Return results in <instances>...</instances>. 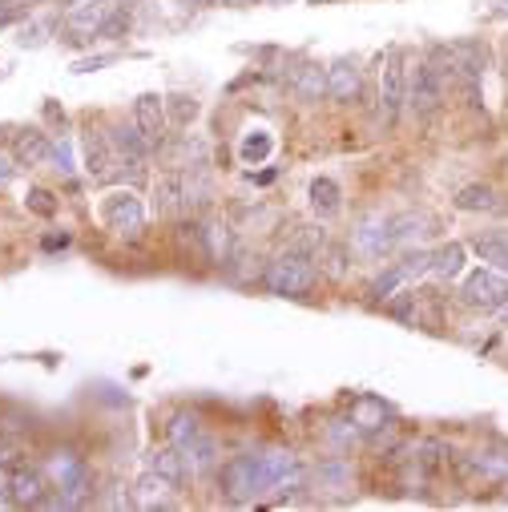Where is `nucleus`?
Segmentation results:
<instances>
[{
	"label": "nucleus",
	"mask_w": 508,
	"mask_h": 512,
	"mask_svg": "<svg viewBox=\"0 0 508 512\" xmlns=\"http://www.w3.org/2000/svg\"><path fill=\"white\" fill-rule=\"evenodd\" d=\"M472 250L480 254L484 263H492L496 271L508 275V230H492V234H476L472 238Z\"/></svg>",
	"instance_id": "18"
},
{
	"label": "nucleus",
	"mask_w": 508,
	"mask_h": 512,
	"mask_svg": "<svg viewBox=\"0 0 508 512\" xmlns=\"http://www.w3.org/2000/svg\"><path fill=\"white\" fill-rule=\"evenodd\" d=\"M408 105V65H404V49H388L384 69H379V113L384 125H396L400 113Z\"/></svg>",
	"instance_id": "4"
},
{
	"label": "nucleus",
	"mask_w": 508,
	"mask_h": 512,
	"mask_svg": "<svg viewBox=\"0 0 508 512\" xmlns=\"http://www.w3.org/2000/svg\"><path fill=\"white\" fill-rule=\"evenodd\" d=\"M166 105H170V121H174V125H190V121L198 117V105H194V97H186V93L170 97Z\"/></svg>",
	"instance_id": "26"
},
{
	"label": "nucleus",
	"mask_w": 508,
	"mask_h": 512,
	"mask_svg": "<svg viewBox=\"0 0 508 512\" xmlns=\"http://www.w3.org/2000/svg\"><path fill=\"white\" fill-rule=\"evenodd\" d=\"M170 488H174L170 480H162L158 472H146L138 484V508H174V500L166 496Z\"/></svg>",
	"instance_id": "21"
},
{
	"label": "nucleus",
	"mask_w": 508,
	"mask_h": 512,
	"mask_svg": "<svg viewBox=\"0 0 508 512\" xmlns=\"http://www.w3.org/2000/svg\"><path fill=\"white\" fill-rule=\"evenodd\" d=\"M150 472H158L162 480H170L174 488L190 476V464H186V456H182V448H174V444H162V448H154L150 452Z\"/></svg>",
	"instance_id": "15"
},
{
	"label": "nucleus",
	"mask_w": 508,
	"mask_h": 512,
	"mask_svg": "<svg viewBox=\"0 0 508 512\" xmlns=\"http://www.w3.org/2000/svg\"><path fill=\"white\" fill-rule=\"evenodd\" d=\"M460 271H464V246H460V242H448V246H436V250H432V271H428V275L456 279Z\"/></svg>",
	"instance_id": "22"
},
{
	"label": "nucleus",
	"mask_w": 508,
	"mask_h": 512,
	"mask_svg": "<svg viewBox=\"0 0 508 512\" xmlns=\"http://www.w3.org/2000/svg\"><path fill=\"white\" fill-rule=\"evenodd\" d=\"M53 5H57V9H65V13H69V9H73V5H81V0H53Z\"/></svg>",
	"instance_id": "35"
},
{
	"label": "nucleus",
	"mask_w": 508,
	"mask_h": 512,
	"mask_svg": "<svg viewBox=\"0 0 508 512\" xmlns=\"http://www.w3.org/2000/svg\"><path fill=\"white\" fill-rule=\"evenodd\" d=\"M271 134H263V130H254V134H246L242 138V146H238V154H242V162H267V154H271Z\"/></svg>",
	"instance_id": "24"
},
{
	"label": "nucleus",
	"mask_w": 508,
	"mask_h": 512,
	"mask_svg": "<svg viewBox=\"0 0 508 512\" xmlns=\"http://www.w3.org/2000/svg\"><path fill=\"white\" fill-rule=\"evenodd\" d=\"M25 206H29L33 214H41V218H53V214H57L53 194H49V190H41V186H33V190L25 194Z\"/></svg>",
	"instance_id": "28"
},
{
	"label": "nucleus",
	"mask_w": 508,
	"mask_h": 512,
	"mask_svg": "<svg viewBox=\"0 0 508 512\" xmlns=\"http://www.w3.org/2000/svg\"><path fill=\"white\" fill-rule=\"evenodd\" d=\"M53 170H61V174H73V154H69V146L61 142V146H53Z\"/></svg>",
	"instance_id": "31"
},
{
	"label": "nucleus",
	"mask_w": 508,
	"mask_h": 512,
	"mask_svg": "<svg viewBox=\"0 0 508 512\" xmlns=\"http://www.w3.org/2000/svg\"><path fill=\"white\" fill-rule=\"evenodd\" d=\"M311 210H315L323 222L343 210V190H339L335 178H315V182H311Z\"/></svg>",
	"instance_id": "17"
},
{
	"label": "nucleus",
	"mask_w": 508,
	"mask_h": 512,
	"mask_svg": "<svg viewBox=\"0 0 508 512\" xmlns=\"http://www.w3.org/2000/svg\"><path fill=\"white\" fill-rule=\"evenodd\" d=\"M166 432H170V444L174 448H190V444H198L206 432H202V424H198V416H186V412H178L170 424H166Z\"/></svg>",
	"instance_id": "23"
},
{
	"label": "nucleus",
	"mask_w": 508,
	"mask_h": 512,
	"mask_svg": "<svg viewBox=\"0 0 508 512\" xmlns=\"http://www.w3.org/2000/svg\"><path fill=\"white\" fill-rule=\"evenodd\" d=\"M81 150H85V170H89V178H93V182H109V178H113V146H109V138L97 134V130H85Z\"/></svg>",
	"instance_id": "12"
},
{
	"label": "nucleus",
	"mask_w": 508,
	"mask_h": 512,
	"mask_svg": "<svg viewBox=\"0 0 508 512\" xmlns=\"http://www.w3.org/2000/svg\"><path fill=\"white\" fill-rule=\"evenodd\" d=\"M45 33H49V29H45L41 21H29V25H21V45H25V49H37V45L45 41Z\"/></svg>",
	"instance_id": "30"
},
{
	"label": "nucleus",
	"mask_w": 508,
	"mask_h": 512,
	"mask_svg": "<svg viewBox=\"0 0 508 512\" xmlns=\"http://www.w3.org/2000/svg\"><path fill=\"white\" fill-rule=\"evenodd\" d=\"M460 299L468 307H480V311H496L500 303H508V279L496 275V271H472L460 287Z\"/></svg>",
	"instance_id": "8"
},
{
	"label": "nucleus",
	"mask_w": 508,
	"mask_h": 512,
	"mask_svg": "<svg viewBox=\"0 0 508 512\" xmlns=\"http://www.w3.org/2000/svg\"><path fill=\"white\" fill-rule=\"evenodd\" d=\"M303 484H307V468L287 448L242 452L218 468V492L230 504H254L267 492H299Z\"/></svg>",
	"instance_id": "1"
},
{
	"label": "nucleus",
	"mask_w": 508,
	"mask_h": 512,
	"mask_svg": "<svg viewBox=\"0 0 508 512\" xmlns=\"http://www.w3.org/2000/svg\"><path fill=\"white\" fill-rule=\"evenodd\" d=\"M412 303H416V295H400V303H392V315L404 319V323H412Z\"/></svg>",
	"instance_id": "32"
},
{
	"label": "nucleus",
	"mask_w": 508,
	"mask_h": 512,
	"mask_svg": "<svg viewBox=\"0 0 508 512\" xmlns=\"http://www.w3.org/2000/svg\"><path fill=\"white\" fill-rule=\"evenodd\" d=\"M9 178H13V170L5 166V158H0V182H9Z\"/></svg>",
	"instance_id": "36"
},
{
	"label": "nucleus",
	"mask_w": 508,
	"mask_h": 512,
	"mask_svg": "<svg viewBox=\"0 0 508 512\" xmlns=\"http://www.w3.org/2000/svg\"><path fill=\"white\" fill-rule=\"evenodd\" d=\"M13 158H17V166H25V170L49 166V162H53V142H49L41 130H21V134L13 138Z\"/></svg>",
	"instance_id": "11"
},
{
	"label": "nucleus",
	"mask_w": 508,
	"mask_h": 512,
	"mask_svg": "<svg viewBox=\"0 0 508 512\" xmlns=\"http://www.w3.org/2000/svg\"><path fill=\"white\" fill-rule=\"evenodd\" d=\"M182 5H186V9H214L218 0H182Z\"/></svg>",
	"instance_id": "34"
},
{
	"label": "nucleus",
	"mask_w": 508,
	"mask_h": 512,
	"mask_svg": "<svg viewBox=\"0 0 508 512\" xmlns=\"http://www.w3.org/2000/svg\"><path fill=\"white\" fill-rule=\"evenodd\" d=\"M57 246H69V234H49L45 238V250H57Z\"/></svg>",
	"instance_id": "33"
},
{
	"label": "nucleus",
	"mask_w": 508,
	"mask_h": 512,
	"mask_svg": "<svg viewBox=\"0 0 508 512\" xmlns=\"http://www.w3.org/2000/svg\"><path fill=\"white\" fill-rule=\"evenodd\" d=\"M154 210L162 218L170 214H182L186 210V170H170L154 182Z\"/></svg>",
	"instance_id": "13"
},
{
	"label": "nucleus",
	"mask_w": 508,
	"mask_h": 512,
	"mask_svg": "<svg viewBox=\"0 0 508 512\" xmlns=\"http://www.w3.org/2000/svg\"><path fill=\"white\" fill-rule=\"evenodd\" d=\"M125 33H130V13H125V5H117L109 13V21L97 29V41H121Z\"/></svg>",
	"instance_id": "25"
},
{
	"label": "nucleus",
	"mask_w": 508,
	"mask_h": 512,
	"mask_svg": "<svg viewBox=\"0 0 508 512\" xmlns=\"http://www.w3.org/2000/svg\"><path fill=\"white\" fill-rule=\"evenodd\" d=\"M456 210H464V214H496L500 210V194L492 190V186H464L460 194H456Z\"/></svg>",
	"instance_id": "19"
},
{
	"label": "nucleus",
	"mask_w": 508,
	"mask_h": 512,
	"mask_svg": "<svg viewBox=\"0 0 508 512\" xmlns=\"http://www.w3.org/2000/svg\"><path fill=\"white\" fill-rule=\"evenodd\" d=\"M359 89H363V73H359V65L351 57H339V61L327 65V97L331 101L351 105L359 97Z\"/></svg>",
	"instance_id": "10"
},
{
	"label": "nucleus",
	"mask_w": 508,
	"mask_h": 512,
	"mask_svg": "<svg viewBox=\"0 0 508 512\" xmlns=\"http://www.w3.org/2000/svg\"><path fill=\"white\" fill-rule=\"evenodd\" d=\"M291 93H295L299 101L315 105L319 97H327V69H319V65H303V69H295V77H291Z\"/></svg>",
	"instance_id": "16"
},
{
	"label": "nucleus",
	"mask_w": 508,
	"mask_h": 512,
	"mask_svg": "<svg viewBox=\"0 0 508 512\" xmlns=\"http://www.w3.org/2000/svg\"><path fill=\"white\" fill-rule=\"evenodd\" d=\"M9 5H13V0H0V17H5V13H9Z\"/></svg>",
	"instance_id": "37"
},
{
	"label": "nucleus",
	"mask_w": 508,
	"mask_h": 512,
	"mask_svg": "<svg viewBox=\"0 0 508 512\" xmlns=\"http://www.w3.org/2000/svg\"><path fill=\"white\" fill-rule=\"evenodd\" d=\"M101 222L109 230H117V234H130L134 238L146 226V206H142V198L134 190H117V194H109L101 202Z\"/></svg>",
	"instance_id": "6"
},
{
	"label": "nucleus",
	"mask_w": 508,
	"mask_h": 512,
	"mask_svg": "<svg viewBox=\"0 0 508 512\" xmlns=\"http://www.w3.org/2000/svg\"><path fill=\"white\" fill-rule=\"evenodd\" d=\"M404 279H408V275H404L400 267H392L388 275H379V279L371 283V299H375V303H379V299H392V291H396Z\"/></svg>",
	"instance_id": "27"
},
{
	"label": "nucleus",
	"mask_w": 508,
	"mask_h": 512,
	"mask_svg": "<svg viewBox=\"0 0 508 512\" xmlns=\"http://www.w3.org/2000/svg\"><path fill=\"white\" fill-rule=\"evenodd\" d=\"M408 109L416 113V121H436L444 109V81L432 69V61H416L408 69Z\"/></svg>",
	"instance_id": "3"
},
{
	"label": "nucleus",
	"mask_w": 508,
	"mask_h": 512,
	"mask_svg": "<svg viewBox=\"0 0 508 512\" xmlns=\"http://www.w3.org/2000/svg\"><path fill=\"white\" fill-rule=\"evenodd\" d=\"M117 61V53H97V57H77L73 61V73H97V69H105V65H113Z\"/></svg>",
	"instance_id": "29"
},
{
	"label": "nucleus",
	"mask_w": 508,
	"mask_h": 512,
	"mask_svg": "<svg viewBox=\"0 0 508 512\" xmlns=\"http://www.w3.org/2000/svg\"><path fill=\"white\" fill-rule=\"evenodd\" d=\"M9 496H13V504H21V508H41V504L49 500V484H45L41 472L17 468V472L9 476Z\"/></svg>",
	"instance_id": "14"
},
{
	"label": "nucleus",
	"mask_w": 508,
	"mask_h": 512,
	"mask_svg": "<svg viewBox=\"0 0 508 512\" xmlns=\"http://www.w3.org/2000/svg\"><path fill=\"white\" fill-rule=\"evenodd\" d=\"M351 246H355L359 254H367V259H384L388 250L400 246V242H396V230H392V218H384V214L363 218V222L351 230Z\"/></svg>",
	"instance_id": "7"
},
{
	"label": "nucleus",
	"mask_w": 508,
	"mask_h": 512,
	"mask_svg": "<svg viewBox=\"0 0 508 512\" xmlns=\"http://www.w3.org/2000/svg\"><path fill=\"white\" fill-rule=\"evenodd\" d=\"M134 125L146 134V142L158 150L166 142V130H170V113H166V97L158 93H142L134 101Z\"/></svg>",
	"instance_id": "9"
},
{
	"label": "nucleus",
	"mask_w": 508,
	"mask_h": 512,
	"mask_svg": "<svg viewBox=\"0 0 508 512\" xmlns=\"http://www.w3.org/2000/svg\"><path fill=\"white\" fill-rule=\"evenodd\" d=\"M384 420H388L384 400H375V396L355 400V408H351V424H355L359 432H379V428H384Z\"/></svg>",
	"instance_id": "20"
},
{
	"label": "nucleus",
	"mask_w": 508,
	"mask_h": 512,
	"mask_svg": "<svg viewBox=\"0 0 508 512\" xmlns=\"http://www.w3.org/2000/svg\"><path fill=\"white\" fill-rule=\"evenodd\" d=\"M134 5H142V0H125V9H134Z\"/></svg>",
	"instance_id": "38"
},
{
	"label": "nucleus",
	"mask_w": 508,
	"mask_h": 512,
	"mask_svg": "<svg viewBox=\"0 0 508 512\" xmlns=\"http://www.w3.org/2000/svg\"><path fill=\"white\" fill-rule=\"evenodd\" d=\"M117 9V0H81L65 17V45H89L97 41V29L109 21V13Z\"/></svg>",
	"instance_id": "5"
},
{
	"label": "nucleus",
	"mask_w": 508,
	"mask_h": 512,
	"mask_svg": "<svg viewBox=\"0 0 508 512\" xmlns=\"http://www.w3.org/2000/svg\"><path fill=\"white\" fill-rule=\"evenodd\" d=\"M263 283H267V291H271V295L303 299V295H311V291H315V283H319V267H315L311 254H303V250H295V246H291V250H283L279 259L267 267Z\"/></svg>",
	"instance_id": "2"
}]
</instances>
